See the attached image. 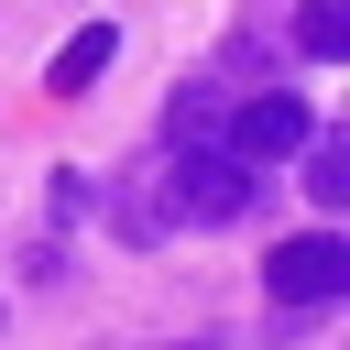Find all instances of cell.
<instances>
[{"label": "cell", "instance_id": "cell-6", "mask_svg": "<svg viewBox=\"0 0 350 350\" xmlns=\"http://www.w3.org/2000/svg\"><path fill=\"white\" fill-rule=\"evenodd\" d=\"M306 197L317 208H350V142H306Z\"/></svg>", "mask_w": 350, "mask_h": 350}, {"label": "cell", "instance_id": "cell-1", "mask_svg": "<svg viewBox=\"0 0 350 350\" xmlns=\"http://www.w3.org/2000/svg\"><path fill=\"white\" fill-rule=\"evenodd\" d=\"M262 284H273L284 306H328V295H350V241H339V230H295V241H273Z\"/></svg>", "mask_w": 350, "mask_h": 350}, {"label": "cell", "instance_id": "cell-3", "mask_svg": "<svg viewBox=\"0 0 350 350\" xmlns=\"http://www.w3.org/2000/svg\"><path fill=\"white\" fill-rule=\"evenodd\" d=\"M295 142H306V109H295L284 88L230 109V153H241V164H273V153H295Z\"/></svg>", "mask_w": 350, "mask_h": 350}, {"label": "cell", "instance_id": "cell-2", "mask_svg": "<svg viewBox=\"0 0 350 350\" xmlns=\"http://www.w3.org/2000/svg\"><path fill=\"white\" fill-rule=\"evenodd\" d=\"M164 197H175V219H208V230H219V219H241V208H252V164H241L230 142H219V153H175Z\"/></svg>", "mask_w": 350, "mask_h": 350}, {"label": "cell", "instance_id": "cell-5", "mask_svg": "<svg viewBox=\"0 0 350 350\" xmlns=\"http://www.w3.org/2000/svg\"><path fill=\"white\" fill-rule=\"evenodd\" d=\"M295 44H306L317 66H339V55H350V0H306V11H295Z\"/></svg>", "mask_w": 350, "mask_h": 350}, {"label": "cell", "instance_id": "cell-4", "mask_svg": "<svg viewBox=\"0 0 350 350\" xmlns=\"http://www.w3.org/2000/svg\"><path fill=\"white\" fill-rule=\"evenodd\" d=\"M109 55H120V33H109V22H88V33L55 55V77H44V88H55V98H88V77H98Z\"/></svg>", "mask_w": 350, "mask_h": 350}]
</instances>
